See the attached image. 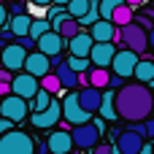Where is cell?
<instances>
[{"instance_id": "cell-1", "label": "cell", "mask_w": 154, "mask_h": 154, "mask_svg": "<svg viewBox=\"0 0 154 154\" xmlns=\"http://www.w3.org/2000/svg\"><path fill=\"white\" fill-rule=\"evenodd\" d=\"M116 111L130 125H146L152 119V111H154L152 89L138 84V81L125 84L122 89H116Z\"/></svg>"}, {"instance_id": "cell-2", "label": "cell", "mask_w": 154, "mask_h": 154, "mask_svg": "<svg viewBox=\"0 0 154 154\" xmlns=\"http://www.w3.org/2000/svg\"><path fill=\"white\" fill-rule=\"evenodd\" d=\"M116 43H122V49H130V51H135V54L141 57V54L149 49V32L133 22V24H127V27H122V30H119Z\"/></svg>"}, {"instance_id": "cell-3", "label": "cell", "mask_w": 154, "mask_h": 154, "mask_svg": "<svg viewBox=\"0 0 154 154\" xmlns=\"http://www.w3.org/2000/svg\"><path fill=\"white\" fill-rule=\"evenodd\" d=\"M0 154H35V141H32V135L14 130L0 138Z\"/></svg>"}, {"instance_id": "cell-4", "label": "cell", "mask_w": 154, "mask_h": 154, "mask_svg": "<svg viewBox=\"0 0 154 154\" xmlns=\"http://www.w3.org/2000/svg\"><path fill=\"white\" fill-rule=\"evenodd\" d=\"M138 65H141V57L135 54V51H130V49H119V54H116V60H114V65H111V73L116 76V79H135V70H138Z\"/></svg>"}, {"instance_id": "cell-5", "label": "cell", "mask_w": 154, "mask_h": 154, "mask_svg": "<svg viewBox=\"0 0 154 154\" xmlns=\"http://www.w3.org/2000/svg\"><path fill=\"white\" fill-rule=\"evenodd\" d=\"M62 114H65V125H73V127H81V125H89L92 116L81 108L79 103V92H68L65 100H62Z\"/></svg>"}, {"instance_id": "cell-6", "label": "cell", "mask_w": 154, "mask_h": 154, "mask_svg": "<svg viewBox=\"0 0 154 154\" xmlns=\"http://www.w3.org/2000/svg\"><path fill=\"white\" fill-rule=\"evenodd\" d=\"M70 135H73L76 149H81V152H95V149L100 146V130L95 127V122L81 125V127H73Z\"/></svg>"}, {"instance_id": "cell-7", "label": "cell", "mask_w": 154, "mask_h": 154, "mask_svg": "<svg viewBox=\"0 0 154 154\" xmlns=\"http://www.w3.org/2000/svg\"><path fill=\"white\" fill-rule=\"evenodd\" d=\"M27 51L19 46V43H5L3 46V54H0V60H3V68L5 70H11V73H24V65H27Z\"/></svg>"}, {"instance_id": "cell-8", "label": "cell", "mask_w": 154, "mask_h": 154, "mask_svg": "<svg viewBox=\"0 0 154 154\" xmlns=\"http://www.w3.org/2000/svg\"><path fill=\"white\" fill-rule=\"evenodd\" d=\"M146 149V135L135 133L133 127H125L116 135V152L119 154H141Z\"/></svg>"}, {"instance_id": "cell-9", "label": "cell", "mask_w": 154, "mask_h": 154, "mask_svg": "<svg viewBox=\"0 0 154 154\" xmlns=\"http://www.w3.org/2000/svg\"><path fill=\"white\" fill-rule=\"evenodd\" d=\"M27 111H30V103L22 100V97H16V95L0 100V116L8 119V122H22L27 116Z\"/></svg>"}, {"instance_id": "cell-10", "label": "cell", "mask_w": 154, "mask_h": 154, "mask_svg": "<svg viewBox=\"0 0 154 154\" xmlns=\"http://www.w3.org/2000/svg\"><path fill=\"white\" fill-rule=\"evenodd\" d=\"M11 87H14V95L22 97V100H27V103H32V100L38 97V92H41V81L32 79L30 73H19Z\"/></svg>"}, {"instance_id": "cell-11", "label": "cell", "mask_w": 154, "mask_h": 154, "mask_svg": "<svg viewBox=\"0 0 154 154\" xmlns=\"http://www.w3.org/2000/svg\"><path fill=\"white\" fill-rule=\"evenodd\" d=\"M116 54H119L116 43H95V49H92V54H89V62H92V68L108 70V68L114 65Z\"/></svg>"}, {"instance_id": "cell-12", "label": "cell", "mask_w": 154, "mask_h": 154, "mask_svg": "<svg viewBox=\"0 0 154 154\" xmlns=\"http://www.w3.org/2000/svg\"><path fill=\"white\" fill-rule=\"evenodd\" d=\"M70 130L73 127H68V125H62L60 130H54L49 138H46V143H49V152L51 154H68V152H73V135H70Z\"/></svg>"}, {"instance_id": "cell-13", "label": "cell", "mask_w": 154, "mask_h": 154, "mask_svg": "<svg viewBox=\"0 0 154 154\" xmlns=\"http://www.w3.org/2000/svg\"><path fill=\"white\" fill-rule=\"evenodd\" d=\"M49 70H51V60H49L46 54H41V51H32V54L27 57V65H24V73H30L32 79L43 81L46 76H51Z\"/></svg>"}, {"instance_id": "cell-14", "label": "cell", "mask_w": 154, "mask_h": 154, "mask_svg": "<svg viewBox=\"0 0 154 154\" xmlns=\"http://www.w3.org/2000/svg\"><path fill=\"white\" fill-rule=\"evenodd\" d=\"M103 97H106V92H100V89H95V87L79 89V103H81V108H84L89 116L97 114V111H103Z\"/></svg>"}, {"instance_id": "cell-15", "label": "cell", "mask_w": 154, "mask_h": 154, "mask_svg": "<svg viewBox=\"0 0 154 154\" xmlns=\"http://www.w3.org/2000/svg\"><path fill=\"white\" fill-rule=\"evenodd\" d=\"M60 119H62V103H51V108H46L43 114H32L30 116V122H32V127L35 130H46V127H54V125H60Z\"/></svg>"}, {"instance_id": "cell-16", "label": "cell", "mask_w": 154, "mask_h": 154, "mask_svg": "<svg viewBox=\"0 0 154 154\" xmlns=\"http://www.w3.org/2000/svg\"><path fill=\"white\" fill-rule=\"evenodd\" d=\"M65 43H68V41H65L60 32H46V35L38 41V51H41V54H46L49 60H54V57H60V54H62Z\"/></svg>"}, {"instance_id": "cell-17", "label": "cell", "mask_w": 154, "mask_h": 154, "mask_svg": "<svg viewBox=\"0 0 154 154\" xmlns=\"http://www.w3.org/2000/svg\"><path fill=\"white\" fill-rule=\"evenodd\" d=\"M92 49H95V38H92L89 32H81L79 38H73V41L68 43V51H70V57H79V60H89Z\"/></svg>"}, {"instance_id": "cell-18", "label": "cell", "mask_w": 154, "mask_h": 154, "mask_svg": "<svg viewBox=\"0 0 154 154\" xmlns=\"http://www.w3.org/2000/svg\"><path fill=\"white\" fill-rule=\"evenodd\" d=\"M89 35L95 38V43H114L116 41V35H119V27L114 24V22H97L92 30H89Z\"/></svg>"}, {"instance_id": "cell-19", "label": "cell", "mask_w": 154, "mask_h": 154, "mask_svg": "<svg viewBox=\"0 0 154 154\" xmlns=\"http://www.w3.org/2000/svg\"><path fill=\"white\" fill-rule=\"evenodd\" d=\"M32 22H35V19H32L30 14H24V16H11V27H8V30H11V35L19 41V38H27V35H30Z\"/></svg>"}, {"instance_id": "cell-20", "label": "cell", "mask_w": 154, "mask_h": 154, "mask_svg": "<svg viewBox=\"0 0 154 154\" xmlns=\"http://www.w3.org/2000/svg\"><path fill=\"white\" fill-rule=\"evenodd\" d=\"M54 76L60 79L62 89H70V92H76V87L81 84V76H79V73H73V70L68 68V62H65V65H60V68L54 70Z\"/></svg>"}, {"instance_id": "cell-21", "label": "cell", "mask_w": 154, "mask_h": 154, "mask_svg": "<svg viewBox=\"0 0 154 154\" xmlns=\"http://www.w3.org/2000/svg\"><path fill=\"white\" fill-rule=\"evenodd\" d=\"M92 0H70L65 8H68V16H73L76 22H81L84 16H89V11H92Z\"/></svg>"}, {"instance_id": "cell-22", "label": "cell", "mask_w": 154, "mask_h": 154, "mask_svg": "<svg viewBox=\"0 0 154 154\" xmlns=\"http://www.w3.org/2000/svg\"><path fill=\"white\" fill-rule=\"evenodd\" d=\"M111 22H114V24H116V27L122 30V27H127V24H133V22H135V11H133V8H130L127 3H122V5H119V8L114 11Z\"/></svg>"}, {"instance_id": "cell-23", "label": "cell", "mask_w": 154, "mask_h": 154, "mask_svg": "<svg viewBox=\"0 0 154 154\" xmlns=\"http://www.w3.org/2000/svg\"><path fill=\"white\" fill-rule=\"evenodd\" d=\"M135 81L143 84V87H152L154 84V62L152 60H141V65L135 70Z\"/></svg>"}, {"instance_id": "cell-24", "label": "cell", "mask_w": 154, "mask_h": 154, "mask_svg": "<svg viewBox=\"0 0 154 154\" xmlns=\"http://www.w3.org/2000/svg\"><path fill=\"white\" fill-rule=\"evenodd\" d=\"M103 119L106 122H114L116 116H119V111H116V89H108L106 92V97H103Z\"/></svg>"}, {"instance_id": "cell-25", "label": "cell", "mask_w": 154, "mask_h": 154, "mask_svg": "<svg viewBox=\"0 0 154 154\" xmlns=\"http://www.w3.org/2000/svg\"><path fill=\"white\" fill-rule=\"evenodd\" d=\"M111 81H114V76H108V70H100V68L89 70V87L103 92V87H111Z\"/></svg>"}, {"instance_id": "cell-26", "label": "cell", "mask_w": 154, "mask_h": 154, "mask_svg": "<svg viewBox=\"0 0 154 154\" xmlns=\"http://www.w3.org/2000/svg\"><path fill=\"white\" fill-rule=\"evenodd\" d=\"M51 103H54V95H49L46 89H41V92H38V97L30 103V108H35L32 114H43L46 108H51Z\"/></svg>"}, {"instance_id": "cell-27", "label": "cell", "mask_w": 154, "mask_h": 154, "mask_svg": "<svg viewBox=\"0 0 154 154\" xmlns=\"http://www.w3.org/2000/svg\"><path fill=\"white\" fill-rule=\"evenodd\" d=\"M46 32H51V22H49L46 16L35 19V22H32V30H30V38H32V41H41Z\"/></svg>"}, {"instance_id": "cell-28", "label": "cell", "mask_w": 154, "mask_h": 154, "mask_svg": "<svg viewBox=\"0 0 154 154\" xmlns=\"http://www.w3.org/2000/svg\"><path fill=\"white\" fill-rule=\"evenodd\" d=\"M122 5V0H100V19L103 22H111V16H114V11Z\"/></svg>"}, {"instance_id": "cell-29", "label": "cell", "mask_w": 154, "mask_h": 154, "mask_svg": "<svg viewBox=\"0 0 154 154\" xmlns=\"http://www.w3.org/2000/svg\"><path fill=\"white\" fill-rule=\"evenodd\" d=\"M65 62H68V68H70L73 73H79V76H84L87 70H92V68H89V65H92L89 60H79V57H68Z\"/></svg>"}, {"instance_id": "cell-30", "label": "cell", "mask_w": 154, "mask_h": 154, "mask_svg": "<svg viewBox=\"0 0 154 154\" xmlns=\"http://www.w3.org/2000/svg\"><path fill=\"white\" fill-rule=\"evenodd\" d=\"M41 89H46L49 95H57V92H62V84H60V79L51 73V76H46V79L41 81Z\"/></svg>"}, {"instance_id": "cell-31", "label": "cell", "mask_w": 154, "mask_h": 154, "mask_svg": "<svg viewBox=\"0 0 154 154\" xmlns=\"http://www.w3.org/2000/svg\"><path fill=\"white\" fill-rule=\"evenodd\" d=\"M135 24H138V27H143L146 32H152V30H154V27H152V19H149L146 14H138V16H135Z\"/></svg>"}, {"instance_id": "cell-32", "label": "cell", "mask_w": 154, "mask_h": 154, "mask_svg": "<svg viewBox=\"0 0 154 154\" xmlns=\"http://www.w3.org/2000/svg\"><path fill=\"white\" fill-rule=\"evenodd\" d=\"M92 154H119V152H116V146H111V143H100Z\"/></svg>"}, {"instance_id": "cell-33", "label": "cell", "mask_w": 154, "mask_h": 154, "mask_svg": "<svg viewBox=\"0 0 154 154\" xmlns=\"http://www.w3.org/2000/svg\"><path fill=\"white\" fill-rule=\"evenodd\" d=\"M0 130H3V135L14 133V122H8V119H0Z\"/></svg>"}, {"instance_id": "cell-34", "label": "cell", "mask_w": 154, "mask_h": 154, "mask_svg": "<svg viewBox=\"0 0 154 154\" xmlns=\"http://www.w3.org/2000/svg\"><path fill=\"white\" fill-rule=\"evenodd\" d=\"M146 135H149V138H154V116L146 122Z\"/></svg>"}, {"instance_id": "cell-35", "label": "cell", "mask_w": 154, "mask_h": 154, "mask_svg": "<svg viewBox=\"0 0 154 154\" xmlns=\"http://www.w3.org/2000/svg\"><path fill=\"white\" fill-rule=\"evenodd\" d=\"M141 154H154V143H146V149H143Z\"/></svg>"}, {"instance_id": "cell-36", "label": "cell", "mask_w": 154, "mask_h": 154, "mask_svg": "<svg viewBox=\"0 0 154 154\" xmlns=\"http://www.w3.org/2000/svg\"><path fill=\"white\" fill-rule=\"evenodd\" d=\"M149 46H152V49H154V30H152V32H149Z\"/></svg>"}]
</instances>
